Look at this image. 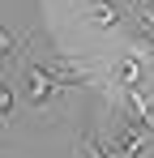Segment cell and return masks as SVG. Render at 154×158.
Masks as SVG:
<instances>
[{
  "label": "cell",
  "mask_w": 154,
  "mask_h": 158,
  "mask_svg": "<svg viewBox=\"0 0 154 158\" xmlns=\"http://www.w3.org/2000/svg\"><path fill=\"white\" fill-rule=\"evenodd\" d=\"M43 69H47V77L60 85V90H86V85H99V73L94 69H86V64H73V60H43Z\"/></svg>",
  "instance_id": "obj_2"
},
{
  "label": "cell",
  "mask_w": 154,
  "mask_h": 158,
  "mask_svg": "<svg viewBox=\"0 0 154 158\" xmlns=\"http://www.w3.org/2000/svg\"><path fill=\"white\" fill-rule=\"evenodd\" d=\"M17 47H22V43H17V34L4 26V30H0V60H4L9 69H17Z\"/></svg>",
  "instance_id": "obj_7"
},
{
  "label": "cell",
  "mask_w": 154,
  "mask_h": 158,
  "mask_svg": "<svg viewBox=\"0 0 154 158\" xmlns=\"http://www.w3.org/2000/svg\"><path fill=\"white\" fill-rule=\"evenodd\" d=\"M150 150H154V128L137 124L133 115H120L116 132H111V154L116 158H146Z\"/></svg>",
  "instance_id": "obj_1"
},
{
  "label": "cell",
  "mask_w": 154,
  "mask_h": 158,
  "mask_svg": "<svg viewBox=\"0 0 154 158\" xmlns=\"http://www.w3.org/2000/svg\"><path fill=\"white\" fill-rule=\"evenodd\" d=\"M22 90H26V103L34 107V111H43L56 94H64V90L47 77V69H43V64H30V69L22 73Z\"/></svg>",
  "instance_id": "obj_3"
},
{
  "label": "cell",
  "mask_w": 154,
  "mask_h": 158,
  "mask_svg": "<svg viewBox=\"0 0 154 158\" xmlns=\"http://www.w3.org/2000/svg\"><path fill=\"white\" fill-rule=\"evenodd\" d=\"M81 22L90 30H116L120 26V4L116 0H81Z\"/></svg>",
  "instance_id": "obj_5"
},
{
  "label": "cell",
  "mask_w": 154,
  "mask_h": 158,
  "mask_svg": "<svg viewBox=\"0 0 154 158\" xmlns=\"http://www.w3.org/2000/svg\"><path fill=\"white\" fill-rule=\"evenodd\" d=\"M77 158H116V154H111V145H103L90 128H81V137H77Z\"/></svg>",
  "instance_id": "obj_6"
},
{
  "label": "cell",
  "mask_w": 154,
  "mask_h": 158,
  "mask_svg": "<svg viewBox=\"0 0 154 158\" xmlns=\"http://www.w3.org/2000/svg\"><path fill=\"white\" fill-rule=\"evenodd\" d=\"M133 13H137V22H141V30L154 39V0H133Z\"/></svg>",
  "instance_id": "obj_8"
},
{
  "label": "cell",
  "mask_w": 154,
  "mask_h": 158,
  "mask_svg": "<svg viewBox=\"0 0 154 158\" xmlns=\"http://www.w3.org/2000/svg\"><path fill=\"white\" fill-rule=\"evenodd\" d=\"M146 56H137V52H128L124 47V56H116L111 60V81L120 85V90H146Z\"/></svg>",
  "instance_id": "obj_4"
},
{
  "label": "cell",
  "mask_w": 154,
  "mask_h": 158,
  "mask_svg": "<svg viewBox=\"0 0 154 158\" xmlns=\"http://www.w3.org/2000/svg\"><path fill=\"white\" fill-rule=\"evenodd\" d=\"M13 107H17V90L4 81V85H0V120H4V124H13Z\"/></svg>",
  "instance_id": "obj_9"
}]
</instances>
